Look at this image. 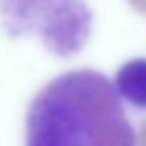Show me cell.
I'll return each mask as SVG.
<instances>
[{
	"label": "cell",
	"mask_w": 146,
	"mask_h": 146,
	"mask_svg": "<svg viewBox=\"0 0 146 146\" xmlns=\"http://www.w3.org/2000/svg\"><path fill=\"white\" fill-rule=\"evenodd\" d=\"M0 20L10 36H36L60 57L78 52L92 27L85 0H0Z\"/></svg>",
	"instance_id": "cell-2"
},
{
	"label": "cell",
	"mask_w": 146,
	"mask_h": 146,
	"mask_svg": "<svg viewBox=\"0 0 146 146\" xmlns=\"http://www.w3.org/2000/svg\"><path fill=\"white\" fill-rule=\"evenodd\" d=\"M26 146H136V133L113 82L94 70H75L31 99Z\"/></svg>",
	"instance_id": "cell-1"
},
{
	"label": "cell",
	"mask_w": 146,
	"mask_h": 146,
	"mask_svg": "<svg viewBox=\"0 0 146 146\" xmlns=\"http://www.w3.org/2000/svg\"><path fill=\"white\" fill-rule=\"evenodd\" d=\"M113 85L122 101L138 109H146V58L125 62L118 70Z\"/></svg>",
	"instance_id": "cell-3"
}]
</instances>
